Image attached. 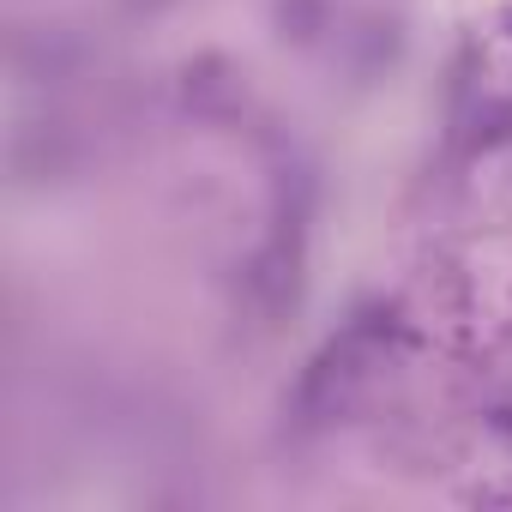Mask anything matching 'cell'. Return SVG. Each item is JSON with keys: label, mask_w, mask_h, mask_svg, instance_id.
I'll use <instances>...</instances> for the list:
<instances>
[{"label": "cell", "mask_w": 512, "mask_h": 512, "mask_svg": "<svg viewBox=\"0 0 512 512\" xmlns=\"http://www.w3.org/2000/svg\"><path fill=\"white\" fill-rule=\"evenodd\" d=\"M476 500H482V506H512V482H506V488H476Z\"/></svg>", "instance_id": "obj_1"}]
</instances>
